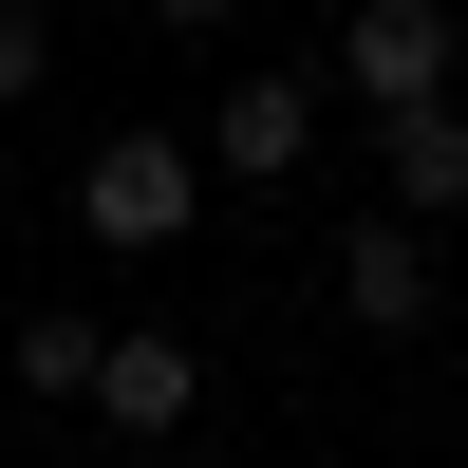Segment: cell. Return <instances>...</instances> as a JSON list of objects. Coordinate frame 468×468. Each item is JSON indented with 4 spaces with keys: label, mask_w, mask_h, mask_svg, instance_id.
<instances>
[{
    "label": "cell",
    "mask_w": 468,
    "mask_h": 468,
    "mask_svg": "<svg viewBox=\"0 0 468 468\" xmlns=\"http://www.w3.org/2000/svg\"><path fill=\"white\" fill-rule=\"evenodd\" d=\"M112 468H207V450H112Z\"/></svg>",
    "instance_id": "9c48e42d"
},
{
    "label": "cell",
    "mask_w": 468,
    "mask_h": 468,
    "mask_svg": "<svg viewBox=\"0 0 468 468\" xmlns=\"http://www.w3.org/2000/svg\"><path fill=\"white\" fill-rule=\"evenodd\" d=\"M94 375H112V319H94V300H37V319H19V394L37 412H94Z\"/></svg>",
    "instance_id": "52a82bcc"
},
{
    "label": "cell",
    "mask_w": 468,
    "mask_h": 468,
    "mask_svg": "<svg viewBox=\"0 0 468 468\" xmlns=\"http://www.w3.org/2000/svg\"><path fill=\"white\" fill-rule=\"evenodd\" d=\"M375 187H394V225H450V207H468V94L375 112Z\"/></svg>",
    "instance_id": "8992f818"
},
{
    "label": "cell",
    "mask_w": 468,
    "mask_h": 468,
    "mask_svg": "<svg viewBox=\"0 0 468 468\" xmlns=\"http://www.w3.org/2000/svg\"><path fill=\"white\" fill-rule=\"evenodd\" d=\"M319 57H262V75H225V112H207V187H300L319 169Z\"/></svg>",
    "instance_id": "3957f363"
},
{
    "label": "cell",
    "mask_w": 468,
    "mask_h": 468,
    "mask_svg": "<svg viewBox=\"0 0 468 468\" xmlns=\"http://www.w3.org/2000/svg\"><path fill=\"white\" fill-rule=\"evenodd\" d=\"M450 75H468V19H450V0H356L337 57H319V94L337 112H431Z\"/></svg>",
    "instance_id": "7a4b0ae2"
},
{
    "label": "cell",
    "mask_w": 468,
    "mask_h": 468,
    "mask_svg": "<svg viewBox=\"0 0 468 468\" xmlns=\"http://www.w3.org/2000/svg\"><path fill=\"white\" fill-rule=\"evenodd\" d=\"M187 412H207V356H187L169 319H112V375H94V431H112V450H187Z\"/></svg>",
    "instance_id": "277c9868"
},
{
    "label": "cell",
    "mask_w": 468,
    "mask_h": 468,
    "mask_svg": "<svg viewBox=\"0 0 468 468\" xmlns=\"http://www.w3.org/2000/svg\"><path fill=\"white\" fill-rule=\"evenodd\" d=\"M187 207H207V150H187V132H94V150H75V225H94L112 262H169Z\"/></svg>",
    "instance_id": "6da1fadb"
},
{
    "label": "cell",
    "mask_w": 468,
    "mask_h": 468,
    "mask_svg": "<svg viewBox=\"0 0 468 468\" xmlns=\"http://www.w3.org/2000/svg\"><path fill=\"white\" fill-rule=\"evenodd\" d=\"M37 75H57V19H37V0H0V112H19Z\"/></svg>",
    "instance_id": "ba28073f"
},
{
    "label": "cell",
    "mask_w": 468,
    "mask_h": 468,
    "mask_svg": "<svg viewBox=\"0 0 468 468\" xmlns=\"http://www.w3.org/2000/svg\"><path fill=\"white\" fill-rule=\"evenodd\" d=\"M337 319H356V337H412V319H431V225H394V207L337 225Z\"/></svg>",
    "instance_id": "5b68a950"
}]
</instances>
